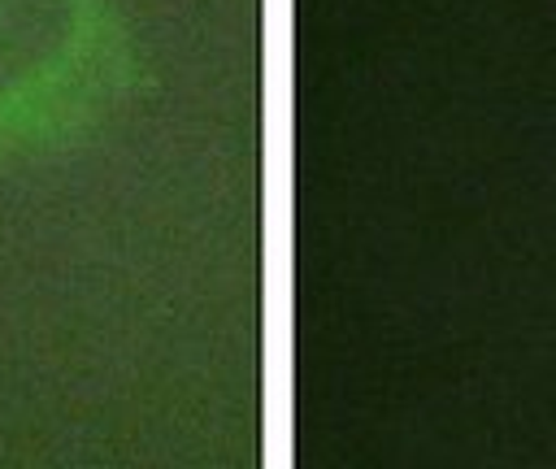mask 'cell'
Wrapping results in <instances>:
<instances>
[{"instance_id":"obj_1","label":"cell","mask_w":556,"mask_h":469,"mask_svg":"<svg viewBox=\"0 0 556 469\" xmlns=\"http://www.w3.org/2000/svg\"><path fill=\"white\" fill-rule=\"evenodd\" d=\"M135 61L104 0H0V165L87 135Z\"/></svg>"}]
</instances>
